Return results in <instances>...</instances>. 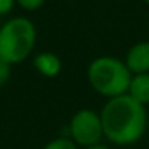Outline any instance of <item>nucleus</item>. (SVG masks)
Segmentation results:
<instances>
[{"mask_svg":"<svg viewBox=\"0 0 149 149\" xmlns=\"http://www.w3.org/2000/svg\"><path fill=\"white\" fill-rule=\"evenodd\" d=\"M69 133L72 141L85 149L100 144L104 136L101 116L93 109H79L71 119Z\"/></svg>","mask_w":149,"mask_h":149,"instance_id":"obj_4","label":"nucleus"},{"mask_svg":"<svg viewBox=\"0 0 149 149\" xmlns=\"http://www.w3.org/2000/svg\"><path fill=\"white\" fill-rule=\"evenodd\" d=\"M144 2H146V3H149V0H144Z\"/></svg>","mask_w":149,"mask_h":149,"instance_id":"obj_13","label":"nucleus"},{"mask_svg":"<svg viewBox=\"0 0 149 149\" xmlns=\"http://www.w3.org/2000/svg\"><path fill=\"white\" fill-rule=\"evenodd\" d=\"M37 42V29L29 18L16 16L0 27V59L18 64L31 56Z\"/></svg>","mask_w":149,"mask_h":149,"instance_id":"obj_3","label":"nucleus"},{"mask_svg":"<svg viewBox=\"0 0 149 149\" xmlns=\"http://www.w3.org/2000/svg\"><path fill=\"white\" fill-rule=\"evenodd\" d=\"M87 149H109V148H107V146H104V144H95V146L87 148Z\"/></svg>","mask_w":149,"mask_h":149,"instance_id":"obj_12","label":"nucleus"},{"mask_svg":"<svg viewBox=\"0 0 149 149\" xmlns=\"http://www.w3.org/2000/svg\"><path fill=\"white\" fill-rule=\"evenodd\" d=\"M128 95L143 106L149 104V72L133 75L128 87Z\"/></svg>","mask_w":149,"mask_h":149,"instance_id":"obj_7","label":"nucleus"},{"mask_svg":"<svg viewBox=\"0 0 149 149\" xmlns=\"http://www.w3.org/2000/svg\"><path fill=\"white\" fill-rule=\"evenodd\" d=\"M104 136L112 144L128 146L139 141L148 128L146 106L128 93L111 98L100 112Z\"/></svg>","mask_w":149,"mask_h":149,"instance_id":"obj_1","label":"nucleus"},{"mask_svg":"<svg viewBox=\"0 0 149 149\" xmlns=\"http://www.w3.org/2000/svg\"><path fill=\"white\" fill-rule=\"evenodd\" d=\"M47 0H16V3L23 8L24 11H36L45 3Z\"/></svg>","mask_w":149,"mask_h":149,"instance_id":"obj_9","label":"nucleus"},{"mask_svg":"<svg viewBox=\"0 0 149 149\" xmlns=\"http://www.w3.org/2000/svg\"><path fill=\"white\" fill-rule=\"evenodd\" d=\"M34 68L43 77H56L63 69L61 58L52 52H42L34 56Z\"/></svg>","mask_w":149,"mask_h":149,"instance_id":"obj_6","label":"nucleus"},{"mask_svg":"<svg viewBox=\"0 0 149 149\" xmlns=\"http://www.w3.org/2000/svg\"><path fill=\"white\" fill-rule=\"evenodd\" d=\"M16 0H0V16H5L13 10Z\"/></svg>","mask_w":149,"mask_h":149,"instance_id":"obj_11","label":"nucleus"},{"mask_svg":"<svg viewBox=\"0 0 149 149\" xmlns=\"http://www.w3.org/2000/svg\"><path fill=\"white\" fill-rule=\"evenodd\" d=\"M87 77L96 93L111 100L128 93L133 74L123 59L116 56H98L88 66Z\"/></svg>","mask_w":149,"mask_h":149,"instance_id":"obj_2","label":"nucleus"},{"mask_svg":"<svg viewBox=\"0 0 149 149\" xmlns=\"http://www.w3.org/2000/svg\"><path fill=\"white\" fill-rule=\"evenodd\" d=\"M42 149H79V146L75 144L71 138L59 136V138H55L50 143H47Z\"/></svg>","mask_w":149,"mask_h":149,"instance_id":"obj_8","label":"nucleus"},{"mask_svg":"<svg viewBox=\"0 0 149 149\" xmlns=\"http://www.w3.org/2000/svg\"><path fill=\"white\" fill-rule=\"evenodd\" d=\"M125 64L133 75L149 72V42H138L127 52Z\"/></svg>","mask_w":149,"mask_h":149,"instance_id":"obj_5","label":"nucleus"},{"mask_svg":"<svg viewBox=\"0 0 149 149\" xmlns=\"http://www.w3.org/2000/svg\"><path fill=\"white\" fill-rule=\"evenodd\" d=\"M10 77H11V64L0 59V88L10 80Z\"/></svg>","mask_w":149,"mask_h":149,"instance_id":"obj_10","label":"nucleus"}]
</instances>
